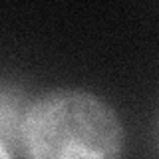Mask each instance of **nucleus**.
Here are the masks:
<instances>
[{"mask_svg": "<svg viewBox=\"0 0 159 159\" xmlns=\"http://www.w3.org/2000/svg\"><path fill=\"white\" fill-rule=\"evenodd\" d=\"M26 159H121L123 129L92 93L60 89L28 107L20 127Z\"/></svg>", "mask_w": 159, "mask_h": 159, "instance_id": "f257e3e1", "label": "nucleus"}, {"mask_svg": "<svg viewBox=\"0 0 159 159\" xmlns=\"http://www.w3.org/2000/svg\"><path fill=\"white\" fill-rule=\"evenodd\" d=\"M0 159H12L10 157V153H8V149L4 143H0Z\"/></svg>", "mask_w": 159, "mask_h": 159, "instance_id": "f03ea898", "label": "nucleus"}]
</instances>
